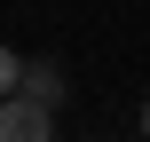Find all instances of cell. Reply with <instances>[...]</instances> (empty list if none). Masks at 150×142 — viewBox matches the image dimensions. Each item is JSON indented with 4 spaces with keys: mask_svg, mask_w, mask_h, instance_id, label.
I'll list each match as a JSON object with an SVG mask.
<instances>
[{
    "mask_svg": "<svg viewBox=\"0 0 150 142\" xmlns=\"http://www.w3.org/2000/svg\"><path fill=\"white\" fill-rule=\"evenodd\" d=\"M0 142H55V119L24 95H0Z\"/></svg>",
    "mask_w": 150,
    "mask_h": 142,
    "instance_id": "1",
    "label": "cell"
},
{
    "mask_svg": "<svg viewBox=\"0 0 150 142\" xmlns=\"http://www.w3.org/2000/svg\"><path fill=\"white\" fill-rule=\"evenodd\" d=\"M16 95L40 103V111H55V103H63V71H47V63H16Z\"/></svg>",
    "mask_w": 150,
    "mask_h": 142,
    "instance_id": "2",
    "label": "cell"
},
{
    "mask_svg": "<svg viewBox=\"0 0 150 142\" xmlns=\"http://www.w3.org/2000/svg\"><path fill=\"white\" fill-rule=\"evenodd\" d=\"M16 63H24V55H16L8 40H0V95H16Z\"/></svg>",
    "mask_w": 150,
    "mask_h": 142,
    "instance_id": "3",
    "label": "cell"
}]
</instances>
